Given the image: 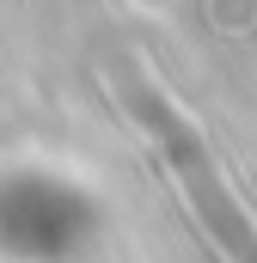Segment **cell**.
Segmentation results:
<instances>
[{
	"label": "cell",
	"mask_w": 257,
	"mask_h": 263,
	"mask_svg": "<svg viewBox=\"0 0 257 263\" xmlns=\"http://www.w3.org/2000/svg\"><path fill=\"white\" fill-rule=\"evenodd\" d=\"M153 129H159V141H166V153H172V172L190 184V196H196V214L208 220V233L227 245V257L233 263H257V233H251V220H245V208L227 196V184L214 178V165H208V153H202V141H196L166 104H153Z\"/></svg>",
	"instance_id": "1"
}]
</instances>
